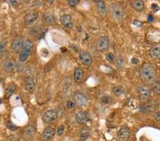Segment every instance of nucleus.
Wrapping results in <instances>:
<instances>
[{
  "label": "nucleus",
  "instance_id": "obj_1",
  "mask_svg": "<svg viewBox=\"0 0 160 141\" xmlns=\"http://www.w3.org/2000/svg\"><path fill=\"white\" fill-rule=\"evenodd\" d=\"M139 73L141 80L144 83V84H150L155 81L157 75L156 70L150 63L143 64L139 68Z\"/></svg>",
  "mask_w": 160,
  "mask_h": 141
},
{
  "label": "nucleus",
  "instance_id": "obj_2",
  "mask_svg": "<svg viewBox=\"0 0 160 141\" xmlns=\"http://www.w3.org/2000/svg\"><path fill=\"white\" fill-rule=\"evenodd\" d=\"M109 12L115 20L121 21L124 19L125 12L122 4L119 2H113L110 4Z\"/></svg>",
  "mask_w": 160,
  "mask_h": 141
},
{
  "label": "nucleus",
  "instance_id": "obj_3",
  "mask_svg": "<svg viewBox=\"0 0 160 141\" xmlns=\"http://www.w3.org/2000/svg\"><path fill=\"white\" fill-rule=\"evenodd\" d=\"M32 49H33V42L30 39H26L25 41H24L22 49L19 53V61L21 62H24L27 61L31 53Z\"/></svg>",
  "mask_w": 160,
  "mask_h": 141
},
{
  "label": "nucleus",
  "instance_id": "obj_4",
  "mask_svg": "<svg viewBox=\"0 0 160 141\" xmlns=\"http://www.w3.org/2000/svg\"><path fill=\"white\" fill-rule=\"evenodd\" d=\"M138 94H139V100L142 103H146L150 99L152 91L150 87L147 84H142L139 86L138 90Z\"/></svg>",
  "mask_w": 160,
  "mask_h": 141
},
{
  "label": "nucleus",
  "instance_id": "obj_5",
  "mask_svg": "<svg viewBox=\"0 0 160 141\" xmlns=\"http://www.w3.org/2000/svg\"><path fill=\"white\" fill-rule=\"evenodd\" d=\"M58 116V112L55 108L48 110L44 113L42 116V120L46 123H51L56 120Z\"/></svg>",
  "mask_w": 160,
  "mask_h": 141
},
{
  "label": "nucleus",
  "instance_id": "obj_6",
  "mask_svg": "<svg viewBox=\"0 0 160 141\" xmlns=\"http://www.w3.org/2000/svg\"><path fill=\"white\" fill-rule=\"evenodd\" d=\"M36 133V129L34 125H27L23 128L21 131V136L24 140L29 141L31 140L35 136Z\"/></svg>",
  "mask_w": 160,
  "mask_h": 141
},
{
  "label": "nucleus",
  "instance_id": "obj_7",
  "mask_svg": "<svg viewBox=\"0 0 160 141\" xmlns=\"http://www.w3.org/2000/svg\"><path fill=\"white\" fill-rule=\"evenodd\" d=\"M109 46H110V41L107 36H101L97 40L96 48L99 51H105L108 49Z\"/></svg>",
  "mask_w": 160,
  "mask_h": 141
},
{
  "label": "nucleus",
  "instance_id": "obj_8",
  "mask_svg": "<svg viewBox=\"0 0 160 141\" xmlns=\"http://www.w3.org/2000/svg\"><path fill=\"white\" fill-rule=\"evenodd\" d=\"M79 60L83 65L90 66L93 64V58L87 51H81L79 53Z\"/></svg>",
  "mask_w": 160,
  "mask_h": 141
},
{
  "label": "nucleus",
  "instance_id": "obj_9",
  "mask_svg": "<svg viewBox=\"0 0 160 141\" xmlns=\"http://www.w3.org/2000/svg\"><path fill=\"white\" fill-rule=\"evenodd\" d=\"M159 105V103L156 101H148L146 104L143 105L141 107L140 109L142 112H153L156 111Z\"/></svg>",
  "mask_w": 160,
  "mask_h": 141
},
{
  "label": "nucleus",
  "instance_id": "obj_10",
  "mask_svg": "<svg viewBox=\"0 0 160 141\" xmlns=\"http://www.w3.org/2000/svg\"><path fill=\"white\" fill-rule=\"evenodd\" d=\"M23 44H24V41H23L22 38L20 36H16L12 41L11 48L15 53H20L21 49H22Z\"/></svg>",
  "mask_w": 160,
  "mask_h": 141
},
{
  "label": "nucleus",
  "instance_id": "obj_11",
  "mask_svg": "<svg viewBox=\"0 0 160 141\" xmlns=\"http://www.w3.org/2000/svg\"><path fill=\"white\" fill-rule=\"evenodd\" d=\"M75 103L80 106H84L87 104V99L83 93L81 92H76L73 95Z\"/></svg>",
  "mask_w": 160,
  "mask_h": 141
},
{
  "label": "nucleus",
  "instance_id": "obj_12",
  "mask_svg": "<svg viewBox=\"0 0 160 141\" xmlns=\"http://www.w3.org/2000/svg\"><path fill=\"white\" fill-rule=\"evenodd\" d=\"M90 120V116L87 112L80 111L75 115V120L79 124H84Z\"/></svg>",
  "mask_w": 160,
  "mask_h": 141
},
{
  "label": "nucleus",
  "instance_id": "obj_13",
  "mask_svg": "<svg viewBox=\"0 0 160 141\" xmlns=\"http://www.w3.org/2000/svg\"><path fill=\"white\" fill-rule=\"evenodd\" d=\"M60 21L61 23L62 24V25L64 27H65L66 28L70 29L73 27V19H72L71 16L68 14H63L61 16L60 18Z\"/></svg>",
  "mask_w": 160,
  "mask_h": 141
},
{
  "label": "nucleus",
  "instance_id": "obj_14",
  "mask_svg": "<svg viewBox=\"0 0 160 141\" xmlns=\"http://www.w3.org/2000/svg\"><path fill=\"white\" fill-rule=\"evenodd\" d=\"M55 132L56 131H55L54 128H51V127H48L43 131L42 134H41V139L45 141L51 140L54 136Z\"/></svg>",
  "mask_w": 160,
  "mask_h": 141
},
{
  "label": "nucleus",
  "instance_id": "obj_15",
  "mask_svg": "<svg viewBox=\"0 0 160 141\" xmlns=\"http://www.w3.org/2000/svg\"><path fill=\"white\" fill-rule=\"evenodd\" d=\"M38 17V14L36 12H31L24 16V23L26 25H31L36 21Z\"/></svg>",
  "mask_w": 160,
  "mask_h": 141
},
{
  "label": "nucleus",
  "instance_id": "obj_16",
  "mask_svg": "<svg viewBox=\"0 0 160 141\" xmlns=\"http://www.w3.org/2000/svg\"><path fill=\"white\" fill-rule=\"evenodd\" d=\"M16 66V63L12 59H7L4 61V70L6 73H11L14 70Z\"/></svg>",
  "mask_w": 160,
  "mask_h": 141
},
{
  "label": "nucleus",
  "instance_id": "obj_17",
  "mask_svg": "<svg viewBox=\"0 0 160 141\" xmlns=\"http://www.w3.org/2000/svg\"><path fill=\"white\" fill-rule=\"evenodd\" d=\"M130 136V131L127 127L124 126L120 129L118 132V137L122 141H126L129 139Z\"/></svg>",
  "mask_w": 160,
  "mask_h": 141
},
{
  "label": "nucleus",
  "instance_id": "obj_18",
  "mask_svg": "<svg viewBox=\"0 0 160 141\" xmlns=\"http://www.w3.org/2000/svg\"><path fill=\"white\" fill-rule=\"evenodd\" d=\"M24 86L26 90L29 93H33L35 88L34 80L31 77H27L24 79Z\"/></svg>",
  "mask_w": 160,
  "mask_h": 141
},
{
  "label": "nucleus",
  "instance_id": "obj_19",
  "mask_svg": "<svg viewBox=\"0 0 160 141\" xmlns=\"http://www.w3.org/2000/svg\"><path fill=\"white\" fill-rule=\"evenodd\" d=\"M46 31V29H42L41 28V27H38V26H36V27L31 29V34L33 36H36L38 39H41L42 36H44Z\"/></svg>",
  "mask_w": 160,
  "mask_h": 141
},
{
  "label": "nucleus",
  "instance_id": "obj_20",
  "mask_svg": "<svg viewBox=\"0 0 160 141\" xmlns=\"http://www.w3.org/2000/svg\"><path fill=\"white\" fill-rule=\"evenodd\" d=\"M95 4H96L97 8H98V12L101 14V16H102L103 17H105L107 14V12L105 4L104 1L99 0V1H95Z\"/></svg>",
  "mask_w": 160,
  "mask_h": 141
},
{
  "label": "nucleus",
  "instance_id": "obj_21",
  "mask_svg": "<svg viewBox=\"0 0 160 141\" xmlns=\"http://www.w3.org/2000/svg\"><path fill=\"white\" fill-rule=\"evenodd\" d=\"M150 55L153 59H160V44H157L151 48Z\"/></svg>",
  "mask_w": 160,
  "mask_h": 141
},
{
  "label": "nucleus",
  "instance_id": "obj_22",
  "mask_svg": "<svg viewBox=\"0 0 160 141\" xmlns=\"http://www.w3.org/2000/svg\"><path fill=\"white\" fill-rule=\"evenodd\" d=\"M130 4L134 9L137 12H140L144 10V1L142 0H135V1H130Z\"/></svg>",
  "mask_w": 160,
  "mask_h": 141
},
{
  "label": "nucleus",
  "instance_id": "obj_23",
  "mask_svg": "<svg viewBox=\"0 0 160 141\" xmlns=\"http://www.w3.org/2000/svg\"><path fill=\"white\" fill-rule=\"evenodd\" d=\"M73 79L75 82H81L83 79V70L80 67H77L75 68L73 72Z\"/></svg>",
  "mask_w": 160,
  "mask_h": 141
},
{
  "label": "nucleus",
  "instance_id": "obj_24",
  "mask_svg": "<svg viewBox=\"0 0 160 141\" xmlns=\"http://www.w3.org/2000/svg\"><path fill=\"white\" fill-rule=\"evenodd\" d=\"M42 18L44 23H46V24H49L55 23L54 15L52 13H50V12H46V13H44V14H43Z\"/></svg>",
  "mask_w": 160,
  "mask_h": 141
},
{
  "label": "nucleus",
  "instance_id": "obj_25",
  "mask_svg": "<svg viewBox=\"0 0 160 141\" xmlns=\"http://www.w3.org/2000/svg\"><path fill=\"white\" fill-rule=\"evenodd\" d=\"M151 91L154 93V94L156 96L160 95V81L155 80L152 83V86H151Z\"/></svg>",
  "mask_w": 160,
  "mask_h": 141
},
{
  "label": "nucleus",
  "instance_id": "obj_26",
  "mask_svg": "<svg viewBox=\"0 0 160 141\" xmlns=\"http://www.w3.org/2000/svg\"><path fill=\"white\" fill-rule=\"evenodd\" d=\"M15 89H16V85L14 84H11L10 85H9L7 88L5 89L4 97L7 99H10L14 93V92L15 91Z\"/></svg>",
  "mask_w": 160,
  "mask_h": 141
},
{
  "label": "nucleus",
  "instance_id": "obj_27",
  "mask_svg": "<svg viewBox=\"0 0 160 141\" xmlns=\"http://www.w3.org/2000/svg\"><path fill=\"white\" fill-rule=\"evenodd\" d=\"M90 136V130L86 127H84L81 131V140H85Z\"/></svg>",
  "mask_w": 160,
  "mask_h": 141
},
{
  "label": "nucleus",
  "instance_id": "obj_28",
  "mask_svg": "<svg viewBox=\"0 0 160 141\" xmlns=\"http://www.w3.org/2000/svg\"><path fill=\"white\" fill-rule=\"evenodd\" d=\"M113 92L116 96H120L122 94L124 91H123V88L121 86H115L113 88Z\"/></svg>",
  "mask_w": 160,
  "mask_h": 141
},
{
  "label": "nucleus",
  "instance_id": "obj_29",
  "mask_svg": "<svg viewBox=\"0 0 160 141\" xmlns=\"http://www.w3.org/2000/svg\"><path fill=\"white\" fill-rule=\"evenodd\" d=\"M7 128H8V129H10V131H16V130L19 128L16 125H14V124L11 120H9L7 122Z\"/></svg>",
  "mask_w": 160,
  "mask_h": 141
},
{
  "label": "nucleus",
  "instance_id": "obj_30",
  "mask_svg": "<svg viewBox=\"0 0 160 141\" xmlns=\"http://www.w3.org/2000/svg\"><path fill=\"white\" fill-rule=\"evenodd\" d=\"M6 46H7V41L2 40L0 41V55H2L4 53Z\"/></svg>",
  "mask_w": 160,
  "mask_h": 141
},
{
  "label": "nucleus",
  "instance_id": "obj_31",
  "mask_svg": "<svg viewBox=\"0 0 160 141\" xmlns=\"http://www.w3.org/2000/svg\"><path fill=\"white\" fill-rule=\"evenodd\" d=\"M80 3L79 0H68V4L70 7H75Z\"/></svg>",
  "mask_w": 160,
  "mask_h": 141
},
{
  "label": "nucleus",
  "instance_id": "obj_32",
  "mask_svg": "<svg viewBox=\"0 0 160 141\" xmlns=\"http://www.w3.org/2000/svg\"><path fill=\"white\" fill-rule=\"evenodd\" d=\"M64 131H65V126L64 125H61L58 126V129H57V135L59 136H62L64 134Z\"/></svg>",
  "mask_w": 160,
  "mask_h": 141
},
{
  "label": "nucleus",
  "instance_id": "obj_33",
  "mask_svg": "<svg viewBox=\"0 0 160 141\" xmlns=\"http://www.w3.org/2000/svg\"><path fill=\"white\" fill-rule=\"evenodd\" d=\"M106 59L110 63H113L114 60H115V56H114V54L112 53H108L106 55Z\"/></svg>",
  "mask_w": 160,
  "mask_h": 141
},
{
  "label": "nucleus",
  "instance_id": "obj_34",
  "mask_svg": "<svg viewBox=\"0 0 160 141\" xmlns=\"http://www.w3.org/2000/svg\"><path fill=\"white\" fill-rule=\"evenodd\" d=\"M8 138L10 141H19L20 138L18 135L13 134V135H11V136H9Z\"/></svg>",
  "mask_w": 160,
  "mask_h": 141
},
{
  "label": "nucleus",
  "instance_id": "obj_35",
  "mask_svg": "<svg viewBox=\"0 0 160 141\" xmlns=\"http://www.w3.org/2000/svg\"><path fill=\"white\" fill-rule=\"evenodd\" d=\"M111 101V99L109 96H103L102 98V102L105 104H107Z\"/></svg>",
  "mask_w": 160,
  "mask_h": 141
},
{
  "label": "nucleus",
  "instance_id": "obj_36",
  "mask_svg": "<svg viewBox=\"0 0 160 141\" xmlns=\"http://www.w3.org/2000/svg\"><path fill=\"white\" fill-rule=\"evenodd\" d=\"M153 117H154V118H155L157 121H158V122H160V111H157L156 113H154Z\"/></svg>",
  "mask_w": 160,
  "mask_h": 141
},
{
  "label": "nucleus",
  "instance_id": "obj_37",
  "mask_svg": "<svg viewBox=\"0 0 160 141\" xmlns=\"http://www.w3.org/2000/svg\"><path fill=\"white\" fill-rule=\"evenodd\" d=\"M74 106H75V103L72 102V101H68L67 103H66V107H67V108H68V109H71V108H73Z\"/></svg>",
  "mask_w": 160,
  "mask_h": 141
},
{
  "label": "nucleus",
  "instance_id": "obj_38",
  "mask_svg": "<svg viewBox=\"0 0 160 141\" xmlns=\"http://www.w3.org/2000/svg\"><path fill=\"white\" fill-rule=\"evenodd\" d=\"M152 10H153L155 12H158V11L160 10L159 7L157 4H152Z\"/></svg>",
  "mask_w": 160,
  "mask_h": 141
},
{
  "label": "nucleus",
  "instance_id": "obj_39",
  "mask_svg": "<svg viewBox=\"0 0 160 141\" xmlns=\"http://www.w3.org/2000/svg\"><path fill=\"white\" fill-rule=\"evenodd\" d=\"M117 64H118V67L120 66H120H124V62H123L122 59H121V58H118V61H117Z\"/></svg>",
  "mask_w": 160,
  "mask_h": 141
},
{
  "label": "nucleus",
  "instance_id": "obj_40",
  "mask_svg": "<svg viewBox=\"0 0 160 141\" xmlns=\"http://www.w3.org/2000/svg\"><path fill=\"white\" fill-rule=\"evenodd\" d=\"M10 2L12 5L14 6V7H17L18 4H19V1H15V0H12V1H10Z\"/></svg>",
  "mask_w": 160,
  "mask_h": 141
},
{
  "label": "nucleus",
  "instance_id": "obj_41",
  "mask_svg": "<svg viewBox=\"0 0 160 141\" xmlns=\"http://www.w3.org/2000/svg\"><path fill=\"white\" fill-rule=\"evenodd\" d=\"M138 62H139V60L137 58H132L131 59V63L132 64H138Z\"/></svg>",
  "mask_w": 160,
  "mask_h": 141
},
{
  "label": "nucleus",
  "instance_id": "obj_42",
  "mask_svg": "<svg viewBox=\"0 0 160 141\" xmlns=\"http://www.w3.org/2000/svg\"><path fill=\"white\" fill-rule=\"evenodd\" d=\"M134 24L137 26V27H142V24L139 21H134Z\"/></svg>",
  "mask_w": 160,
  "mask_h": 141
},
{
  "label": "nucleus",
  "instance_id": "obj_43",
  "mask_svg": "<svg viewBox=\"0 0 160 141\" xmlns=\"http://www.w3.org/2000/svg\"><path fill=\"white\" fill-rule=\"evenodd\" d=\"M147 20H148V21H150V22H152V21H154V16L152 14H150L148 16V18H147Z\"/></svg>",
  "mask_w": 160,
  "mask_h": 141
},
{
  "label": "nucleus",
  "instance_id": "obj_44",
  "mask_svg": "<svg viewBox=\"0 0 160 141\" xmlns=\"http://www.w3.org/2000/svg\"><path fill=\"white\" fill-rule=\"evenodd\" d=\"M1 103H2V101H1V100H0V104H1Z\"/></svg>",
  "mask_w": 160,
  "mask_h": 141
}]
</instances>
